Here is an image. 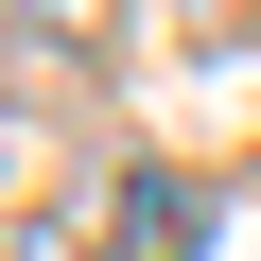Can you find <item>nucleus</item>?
<instances>
[{"label":"nucleus","instance_id":"1","mask_svg":"<svg viewBox=\"0 0 261 261\" xmlns=\"http://www.w3.org/2000/svg\"><path fill=\"white\" fill-rule=\"evenodd\" d=\"M105 226L140 244V261H192V174H122V192H105Z\"/></svg>","mask_w":261,"mask_h":261},{"label":"nucleus","instance_id":"2","mask_svg":"<svg viewBox=\"0 0 261 261\" xmlns=\"http://www.w3.org/2000/svg\"><path fill=\"white\" fill-rule=\"evenodd\" d=\"M0 18H18L35 53H122V18H140V0H0Z\"/></svg>","mask_w":261,"mask_h":261},{"label":"nucleus","instance_id":"3","mask_svg":"<svg viewBox=\"0 0 261 261\" xmlns=\"http://www.w3.org/2000/svg\"><path fill=\"white\" fill-rule=\"evenodd\" d=\"M0 261H87L70 226H35V209H0Z\"/></svg>","mask_w":261,"mask_h":261},{"label":"nucleus","instance_id":"4","mask_svg":"<svg viewBox=\"0 0 261 261\" xmlns=\"http://www.w3.org/2000/svg\"><path fill=\"white\" fill-rule=\"evenodd\" d=\"M192 18H209V35H226V18H244V0H192Z\"/></svg>","mask_w":261,"mask_h":261}]
</instances>
